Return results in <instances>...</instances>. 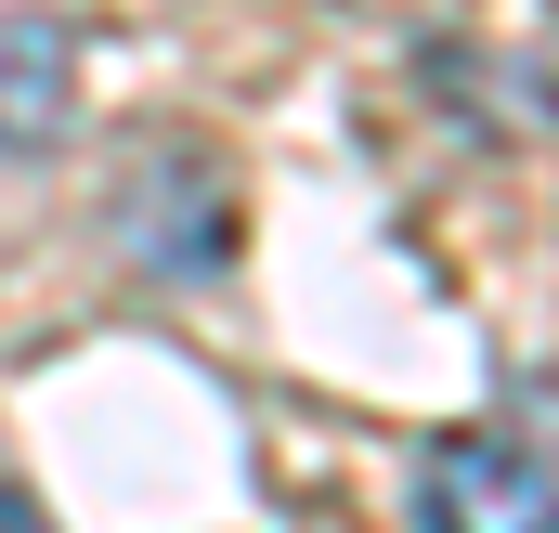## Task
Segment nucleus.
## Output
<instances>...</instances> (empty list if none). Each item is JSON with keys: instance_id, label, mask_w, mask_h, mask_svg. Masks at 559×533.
I'll return each instance as SVG.
<instances>
[{"instance_id": "obj_3", "label": "nucleus", "mask_w": 559, "mask_h": 533, "mask_svg": "<svg viewBox=\"0 0 559 533\" xmlns=\"http://www.w3.org/2000/svg\"><path fill=\"white\" fill-rule=\"evenodd\" d=\"M0 533H66V521H52L39 495H13V482H0Z\"/></svg>"}, {"instance_id": "obj_2", "label": "nucleus", "mask_w": 559, "mask_h": 533, "mask_svg": "<svg viewBox=\"0 0 559 533\" xmlns=\"http://www.w3.org/2000/svg\"><path fill=\"white\" fill-rule=\"evenodd\" d=\"M66 131H79V39L0 0V156H52Z\"/></svg>"}, {"instance_id": "obj_1", "label": "nucleus", "mask_w": 559, "mask_h": 533, "mask_svg": "<svg viewBox=\"0 0 559 533\" xmlns=\"http://www.w3.org/2000/svg\"><path fill=\"white\" fill-rule=\"evenodd\" d=\"M417 533H559V469L508 429H455L417 469Z\"/></svg>"}]
</instances>
